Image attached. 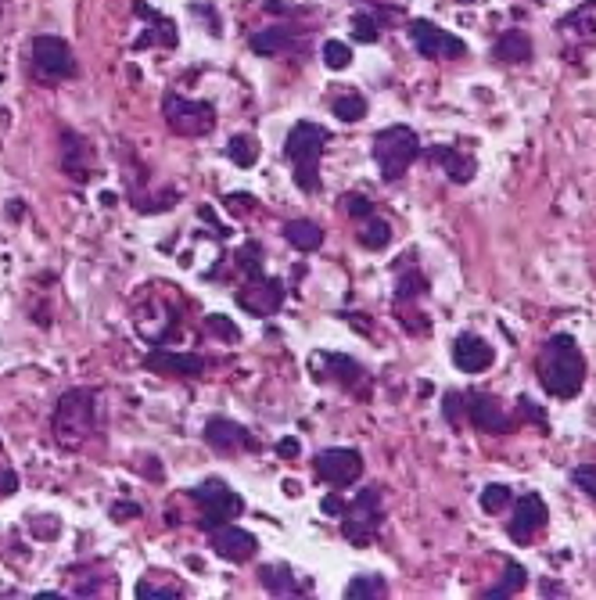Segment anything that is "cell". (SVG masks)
I'll list each match as a JSON object with an SVG mask.
<instances>
[{
  "label": "cell",
  "instance_id": "obj_1",
  "mask_svg": "<svg viewBox=\"0 0 596 600\" xmlns=\"http://www.w3.org/2000/svg\"><path fill=\"white\" fill-rule=\"evenodd\" d=\"M535 374H539V385L546 388V396L575 399L582 392V385H585V356L575 346V338L553 335L542 346L539 360H535Z\"/></svg>",
  "mask_w": 596,
  "mask_h": 600
},
{
  "label": "cell",
  "instance_id": "obj_2",
  "mask_svg": "<svg viewBox=\"0 0 596 600\" xmlns=\"http://www.w3.org/2000/svg\"><path fill=\"white\" fill-rule=\"evenodd\" d=\"M331 133L320 122H298L291 126L287 140H284V155L294 170V184L302 191H320V159H324V147H327Z\"/></svg>",
  "mask_w": 596,
  "mask_h": 600
},
{
  "label": "cell",
  "instance_id": "obj_3",
  "mask_svg": "<svg viewBox=\"0 0 596 600\" xmlns=\"http://www.w3.org/2000/svg\"><path fill=\"white\" fill-rule=\"evenodd\" d=\"M94 421H97V392L94 388H69L51 417V431L54 442L62 449H79L90 435H94Z\"/></svg>",
  "mask_w": 596,
  "mask_h": 600
},
{
  "label": "cell",
  "instance_id": "obj_4",
  "mask_svg": "<svg viewBox=\"0 0 596 600\" xmlns=\"http://www.w3.org/2000/svg\"><path fill=\"white\" fill-rule=\"evenodd\" d=\"M417 155H420V140L410 126H388L374 137V162L381 170V180H399Z\"/></svg>",
  "mask_w": 596,
  "mask_h": 600
},
{
  "label": "cell",
  "instance_id": "obj_5",
  "mask_svg": "<svg viewBox=\"0 0 596 600\" xmlns=\"http://www.w3.org/2000/svg\"><path fill=\"white\" fill-rule=\"evenodd\" d=\"M381 489L377 486H367L352 504H345V514H342V536L356 546H367L377 529H381Z\"/></svg>",
  "mask_w": 596,
  "mask_h": 600
},
{
  "label": "cell",
  "instance_id": "obj_6",
  "mask_svg": "<svg viewBox=\"0 0 596 600\" xmlns=\"http://www.w3.org/2000/svg\"><path fill=\"white\" fill-rule=\"evenodd\" d=\"M162 115L170 122L173 133L180 137H205L216 126V108L195 97H180V94H166L162 101Z\"/></svg>",
  "mask_w": 596,
  "mask_h": 600
},
{
  "label": "cell",
  "instance_id": "obj_7",
  "mask_svg": "<svg viewBox=\"0 0 596 600\" xmlns=\"http://www.w3.org/2000/svg\"><path fill=\"white\" fill-rule=\"evenodd\" d=\"M191 500H195L198 511H202V529H205V532L216 529V525L234 521V518H241V511H244V500H241L234 489H227L219 479L195 486V489H191Z\"/></svg>",
  "mask_w": 596,
  "mask_h": 600
},
{
  "label": "cell",
  "instance_id": "obj_8",
  "mask_svg": "<svg viewBox=\"0 0 596 600\" xmlns=\"http://www.w3.org/2000/svg\"><path fill=\"white\" fill-rule=\"evenodd\" d=\"M237 306L252 317H273L284 306V284L277 277H266L262 270H255L237 288Z\"/></svg>",
  "mask_w": 596,
  "mask_h": 600
},
{
  "label": "cell",
  "instance_id": "obj_9",
  "mask_svg": "<svg viewBox=\"0 0 596 600\" xmlns=\"http://www.w3.org/2000/svg\"><path fill=\"white\" fill-rule=\"evenodd\" d=\"M33 72L47 83H62L76 76V54L62 37H37L33 40Z\"/></svg>",
  "mask_w": 596,
  "mask_h": 600
},
{
  "label": "cell",
  "instance_id": "obj_10",
  "mask_svg": "<svg viewBox=\"0 0 596 600\" xmlns=\"http://www.w3.org/2000/svg\"><path fill=\"white\" fill-rule=\"evenodd\" d=\"M557 37H560L567 58H578L582 51H589L596 44V0H585L571 15H564L557 22Z\"/></svg>",
  "mask_w": 596,
  "mask_h": 600
},
{
  "label": "cell",
  "instance_id": "obj_11",
  "mask_svg": "<svg viewBox=\"0 0 596 600\" xmlns=\"http://www.w3.org/2000/svg\"><path fill=\"white\" fill-rule=\"evenodd\" d=\"M317 475L335 489L356 486L360 475H363V457L356 454V449H345V446L324 449V454H317Z\"/></svg>",
  "mask_w": 596,
  "mask_h": 600
},
{
  "label": "cell",
  "instance_id": "obj_12",
  "mask_svg": "<svg viewBox=\"0 0 596 600\" xmlns=\"http://www.w3.org/2000/svg\"><path fill=\"white\" fill-rule=\"evenodd\" d=\"M410 40H413L420 58H464V51H468V44L460 37L445 33V29L424 22V19L410 22Z\"/></svg>",
  "mask_w": 596,
  "mask_h": 600
},
{
  "label": "cell",
  "instance_id": "obj_13",
  "mask_svg": "<svg viewBox=\"0 0 596 600\" xmlns=\"http://www.w3.org/2000/svg\"><path fill=\"white\" fill-rule=\"evenodd\" d=\"M317 363H324V378L335 381V385H342L345 392H352V396H367L370 392V378H367V371L352 356H342V353H327L324 356L320 353Z\"/></svg>",
  "mask_w": 596,
  "mask_h": 600
},
{
  "label": "cell",
  "instance_id": "obj_14",
  "mask_svg": "<svg viewBox=\"0 0 596 600\" xmlns=\"http://www.w3.org/2000/svg\"><path fill=\"white\" fill-rule=\"evenodd\" d=\"M209 543H212V550L223 557V561H234V564H241V561H252L255 557V550H259V543H255V536L252 532H244V529H237V525H216V529H209Z\"/></svg>",
  "mask_w": 596,
  "mask_h": 600
},
{
  "label": "cell",
  "instance_id": "obj_15",
  "mask_svg": "<svg viewBox=\"0 0 596 600\" xmlns=\"http://www.w3.org/2000/svg\"><path fill=\"white\" fill-rule=\"evenodd\" d=\"M468 403V417H471V424L478 428V431H489V435H503V431H510L514 428V421L507 417V410L500 406V399L496 396H485V392H471V396H464Z\"/></svg>",
  "mask_w": 596,
  "mask_h": 600
},
{
  "label": "cell",
  "instance_id": "obj_16",
  "mask_svg": "<svg viewBox=\"0 0 596 600\" xmlns=\"http://www.w3.org/2000/svg\"><path fill=\"white\" fill-rule=\"evenodd\" d=\"M546 518H550V511H546V504H542V496L539 493H528V496H521L517 504H514V514H510V539L514 543H528V539H535V532L546 525Z\"/></svg>",
  "mask_w": 596,
  "mask_h": 600
},
{
  "label": "cell",
  "instance_id": "obj_17",
  "mask_svg": "<svg viewBox=\"0 0 596 600\" xmlns=\"http://www.w3.org/2000/svg\"><path fill=\"white\" fill-rule=\"evenodd\" d=\"M144 367L155 371V374H166V378H202L205 374V360L195 356V353H173V349H155L144 356Z\"/></svg>",
  "mask_w": 596,
  "mask_h": 600
},
{
  "label": "cell",
  "instance_id": "obj_18",
  "mask_svg": "<svg viewBox=\"0 0 596 600\" xmlns=\"http://www.w3.org/2000/svg\"><path fill=\"white\" fill-rule=\"evenodd\" d=\"M205 442L219 454H234V449H255V438L248 435V428H241L230 417H212L205 424Z\"/></svg>",
  "mask_w": 596,
  "mask_h": 600
},
{
  "label": "cell",
  "instance_id": "obj_19",
  "mask_svg": "<svg viewBox=\"0 0 596 600\" xmlns=\"http://www.w3.org/2000/svg\"><path fill=\"white\" fill-rule=\"evenodd\" d=\"M493 360H496L493 346L485 338H478V335H460L457 346H453V363L464 374H482V371L493 367Z\"/></svg>",
  "mask_w": 596,
  "mask_h": 600
},
{
  "label": "cell",
  "instance_id": "obj_20",
  "mask_svg": "<svg viewBox=\"0 0 596 600\" xmlns=\"http://www.w3.org/2000/svg\"><path fill=\"white\" fill-rule=\"evenodd\" d=\"M62 166L76 184H83L90 177V144L72 129L62 133Z\"/></svg>",
  "mask_w": 596,
  "mask_h": 600
},
{
  "label": "cell",
  "instance_id": "obj_21",
  "mask_svg": "<svg viewBox=\"0 0 596 600\" xmlns=\"http://www.w3.org/2000/svg\"><path fill=\"white\" fill-rule=\"evenodd\" d=\"M259 575H262V586H266L273 596H298V593L310 589V586L298 582V575H294L287 564H266Z\"/></svg>",
  "mask_w": 596,
  "mask_h": 600
},
{
  "label": "cell",
  "instance_id": "obj_22",
  "mask_svg": "<svg viewBox=\"0 0 596 600\" xmlns=\"http://www.w3.org/2000/svg\"><path fill=\"white\" fill-rule=\"evenodd\" d=\"M431 159L445 166V173H450L453 184H468V180H475V170H478L475 159L464 155V152H457V147H435Z\"/></svg>",
  "mask_w": 596,
  "mask_h": 600
},
{
  "label": "cell",
  "instance_id": "obj_23",
  "mask_svg": "<svg viewBox=\"0 0 596 600\" xmlns=\"http://www.w3.org/2000/svg\"><path fill=\"white\" fill-rule=\"evenodd\" d=\"M493 58L496 62H507V65H517V62H528L532 58V40L521 33V29H507L496 47H493Z\"/></svg>",
  "mask_w": 596,
  "mask_h": 600
},
{
  "label": "cell",
  "instance_id": "obj_24",
  "mask_svg": "<svg viewBox=\"0 0 596 600\" xmlns=\"http://www.w3.org/2000/svg\"><path fill=\"white\" fill-rule=\"evenodd\" d=\"M284 238H287V245L298 248V252H317V248L324 245V230H320L313 220H291V223L284 227Z\"/></svg>",
  "mask_w": 596,
  "mask_h": 600
},
{
  "label": "cell",
  "instance_id": "obj_25",
  "mask_svg": "<svg viewBox=\"0 0 596 600\" xmlns=\"http://www.w3.org/2000/svg\"><path fill=\"white\" fill-rule=\"evenodd\" d=\"M227 159H230L234 166H241V170H252V166L259 162V144H255V137H248V133L230 137V144H227Z\"/></svg>",
  "mask_w": 596,
  "mask_h": 600
},
{
  "label": "cell",
  "instance_id": "obj_26",
  "mask_svg": "<svg viewBox=\"0 0 596 600\" xmlns=\"http://www.w3.org/2000/svg\"><path fill=\"white\" fill-rule=\"evenodd\" d=\"M166 571H152L147 579L137 582V596L147 600V596H184V586L180 582H162Z\"/></svg>",
  "mask_w": 596,
  "mask_h": 600
},
{
  "label": "cell",
  "instance_id": "obj_27",
  "mask_svg": "<svg viewBox=\"0 0 596 600\" xmlns=\"http://www.w3.org/2000/svg\"><path fill=\"white\" fill-rule=\"evenodd\" d=\"M525 579H528L525 568H521L517 561H507V575H503V582L493 586V589H485L482 596H489V600H496V596H500V600H503V596H514V593L525 586Z\"/></svg>",
  "mask_w": 596,
  "mask_h": 600
},
{
  "label": "cell",
  "instance_id": "obj_28",
  "mask_svg": "<svg viewBox=\"0 0 596 600\" xmlns=\"http://www.w3.org/2000/svg\"><path fill=\"white\" fill-rule=\"evenodd\" d=\"M284 47H287V29H259V33L252 37V51L262 54V58L280 54Z\"/></svg>",
  "mask_w": 596,
  "mask_h": 600
},
{
  "label": "cell",
  "instance_id": "obj_29",
  "mask_svg": "<svg viewBox=\"0 0 596 600\" xmlns=\"http://www.w3.org/2000/svg\"><path fill=\"white\" fill-rule=\"evenodd\" d=\"M331 108H335V115L342 122H360L367 115V97L363 94H342V97H335Z\"/></svg>",
  "mask_w": 596,
  "mask_h": 600
},
{
  "label": "cell",
  "instance_id": "obj_30",
  "mask_svg": "<svg viewBox=\"0 0 596 600\" xmlns=\"http://www.w3.org/2000/svg\"><path fill=\"white\" fill-rule=\"evenodd\" d=\"M388 241H392V227H388L385 220H370V223L360 230V245H363V248H370V252L388 248Z\"/></svg>",
  "mask_w": 596,
  "mask_h": 600
},
{
  "label": "cell",
  "instance_id": "obj_31",
  "mask_svg": "<svg viewBox=\"0 0 596 600\" xmlns=\"http://www.w3.org/2000/svg\"><path fill=\"white\" fill-rule=\"evenodd\" d=\"M388 586L381 575H356L349 586H345V596H385Z\"/></svg>",
  "mask_w": 596,
  "mask_h": 600
},
{
  "label": "cell",
  "instance_id": "obj_32",
  "mask_svg": "<svg viewBox=\"0 0 596 600\" xmlns=\"http://www.w3.org/2000/svg\"><path fill=\"white\" fill-rule=\"evenodd\" d=\"M349 62H352L349 44H342V40H327V44H324V65H327V69L342 72V69H349Z\"/></svg>",
  "mask_w": 596,
  "mask_h": 600
},
{
  "label": "cell",
  "instance_id": "obj_33",
  "mask_svg": "<svg viewBox=\"0 0 596 600\" xmlns=\"http://www.w3.org/2000/svg\"><path fill=\"white\" fill-rule=\"evenodd\" d=\"M510 500H514L510 486H489V489L482 493V507H485L489 514H500L503 507H510Z\"/></svg>",
  "mask_w": 596,
  "mask_h": 600
},
{
  "label": "cell",
  "instance_id": "obj_34",
  "mask_svg": "<svg viewBox=\"0 0 596 600\" xmlns=\"http://www.w3.org/2000/svg\"><path fill=\"white\" fill-rule=\"evenodd\" d=\"M352 37H356L360 44H377L381 29H377V22H374L370 15H352Z\"/></svg>",
  "mask_w": 596,
  "mask_h": 600
},
{
  "label": "cell",
  "instance_id": "obj_35",
  "mask_svg": "<svg viewBox=\"0 0 596 600\" xmlns=\"http://www.w3.org/2000/svg\"><path fill=\"white\" fill-rule=\"evenodd\" d=\"M29 529H33V536H40V539H54V536L62 532V525H58L54 514H37V518L29 521Z\"/></svg>",
  "mask_w": 596,
  "mask_h": 600
},
{
  "label": "cell",
  "instance_id": "obj_36",
  "mask_svg": "<svg viewBox=\"0 0 596 600\" xmlns=\"http://www.w3.org/2000/svg\"><path fill=\"white\" fill-rule=\"evenodd\" d=\"M571 482H575V486H578L585 496H592V500H596V468H592V464H585V468H575V471H571Z\"/></svg>",
  "mask_w": 596,
  "mask_h": 600
},
{
  "label": "cell",
  "instance_id": "obj_37",
  "mask_svg": "<svg viewBox=\"0 0 596 600\" xmlns=\"http://www.w3.org/2000/svg\"><path fill=\"white\" fill-rule=\"evenodd\" d=\"M424 288H427L424 277H417V273H413V277H402V280H399V303H406L410 295H413V298L424 295Z\"/></svg>",
  "mask_w": 596,
  "mask_h": 600
},
{
  "label": "cell",
  "instance_id": "obj_38",
  "mask_svg": "<svg viewBox=\"0 0 596 600\" xmlns=\"http://www.w3.org/2000/svg\"><path fill=\"white\" fill-rule=\"evenodd\" d=\"M345 212H349V216H360V220H367V216L374 212V205H370L363 195H349V198H345Z\"/></svg>",
  "mask_w": 596,
  "mask_h": 600
},
{
  "label": "cell",
  "instance_id": "obj_39",
  "mask_svg": "<svg viewBox=\"0 0 596 600\" xmlns=\"http://www.w3.org/2000/svg\"><path fill=\"white\" fill-rule=\"evenodd\" d=\"M205 328H209V331H216V335H223V338H237V331L230 328V321H227V317H219V313H216V317H209V321H205Z\"/></svg>",
  "mask_w": 596,
  "mask_h": 600
},
{
  "label": "cell",
  "instance_id": "obj_40",
  "mask_svg": "<svg viewBox=\"0 0 596 600\" xmlns=\"http://www.w3.org/2000/svg\"><path fill=\"white\" fill-rule=\"evenodd\" d=\"M19 493V475L12 468H0V496H12Z\"/></svg>",
  "mask_w": 596,
  "mask_h": 600
},
{
  "label": "cell",
  "instance_id": "obj_41",
  "mask_svg": "<svg viewBox=\"0 0 596 600\" xmlns=\"http://www.w3.org/2000/svg\"><path fill=\"white\" fill-rule=\"evenodd\" d=\"M137 514H140L137 504H115V507H112V518H115V521H129V518H137Z\"/></svg>",
  "mask_w": 596,
  "mask_h": 600
},
{
  "label": "cell",
  "instance_id": "obj_42",
  "mask_svg": "<svg viewBox=\"0 0 596 600\" xmlns=\"http://www.w3.org/2000/svg\"><path fill=\"white\" fill-rule=\"evenodd\" d=\"M460 399H464V396H457V392H450V396H445V417H450L453 424H460V417H457V410H460Z\"/></svg>",
  "mask_w": 596,
  "mask_h": 600
},
{
  "label": "cell",
  "instance_id": "obj_43",
  "mask_svg": "<svg viewBox=\"0 0 596 600\" xmlns=\"http://www.w3.org/2000/svg\"><path fill=\"white\" fill-rule=\"evenodd\" d=\"M320 507H324V514H331V518H342V514H345V504H342L338 496H324Z\"/></svg>",
  "mask_w": 596,
  "mask_h": 600
},
{
  "label": "cell",
  "instance_id": "obj_44",
  "mask_svg": "<svg viewBox=\"0 0 596 600\" xmlns=\"http://www.w3.org/2000/svg\"><path fill=\"white\" fill-rule=\"evenodd\" d=\"M227 205H230L234 212H248V209H252V195H230Z\"/></svg>",
  "mask_w": 596,
  "mask_h": 600
},
{
  "label": "cell",
  "instance_id": "obj_45",
  "mask_svg": "<svg viewBox=\"0 0 596 600\" xmlns=\"http://www.w3.org/2000/svg\"><path fill=\"white\" fill-rule=\"evenodd\" d=\"M277 449H280L284 457H294V454H298V442H294V438H284V442H280Z\"/></svg>",
  "mask_w": 596,
  "mask_h": 600
},
{
  "label": "cell",
  "instance_id": "obj_46",
  "mask_svg": "<svg viewBox=\"0 0 596 600\" xmlns=\"http://www.w3.org/2000/svg\"><path fill=\"white\" fill-rule=\"evenodd\" d=\"M460 4H471V0H460Z\"/></svg>",
  "mask_w": 596,
  "mask_h": 600
}]
</instances>
